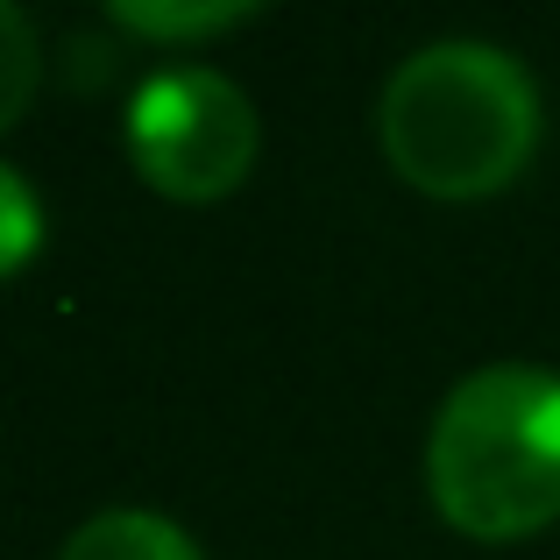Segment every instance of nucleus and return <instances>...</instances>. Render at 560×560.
I'll list each match as a JSON object with an SVG mask.
<instances>
[{
	"label": "nucleus",
	"instance_id": "f257e3e1",
	"mask_svg": "<svg viewBox=\"0 0 560 560\" xmlns=\"http://www.w3.org/2000/svg\"><path fill=\"white\" fill-rule=\"evenodd\" d=\"M376 136L405 185L433 191V199H482L533 164L539 93L511 50L447 36L390 71Z\"/></svg>",
	"mask_w": 560,
	"mask_h": 560
},
{
	"label": "nucleus",
	"instance_id": "39448f33",
	"mask_svg": "<svg viewBox=\"0 0 560 560\" xmlns=\"http://www.w3.org/2000/svg\"><path fill=\"white\" fill-rule=\"evenodd\" d=\"M36 79H43V43H36V22L22 8L0 0V128H14L36 100Z\"/></svg>",
	"mask_w": 560,
	"mask_h": 560
},
{
	"label": "nucleus",
	"instance_id": "7ed1b4c3",
	"mask_svg": "<svg viewBox=\"0 0 560 560\" xmlns=\"http://www.w3.org/2000/svg\"><path fill=\"white\" fill-rule=\"evenodd\" d=\"M128 156L164 199L206 206L256 164V107L234 79L206 65H171L128 107Z\"/></svg>",
	"mask_w": 560,
	"mask_h": 560
},
{
	"label": "nucleus",
	"instance_id": "20e7f679",
	"mask_svg": "<svg viewBox=\"0 0 560 560\" xmlns=\"http://www.w3.org/2000/svg\"><path fill=\"white\" fill-rule=\"evenodd\" d=\"M57 560H199V547L156 511H93Z\"/></svg>",
	"mask_w": 560,
	"mask_h": 560
},
{
	"label": "nucleus",
	"instance_id": "f03ea898",
	"mask_svg": "<svg viewBox=\"0 0 560 560\" xmlns=\"http://www.w3.org/2000/svg\"><path fill=\"white\" fill-rule=\"evenodd\" d=\"M425 490L468 539H525L560 518V376L490 362L447 390L425 440Z\"/></svg>",
	"mask_w": 560,
	"mask_h": 560
},
{
	"label": "nucleus",
	"instance_id": "0eeeda50",
	"mask_svg": "<svg viewBox=\"0 0 560 560\" xmlns=\"http://www.w3.org/2000/svg\"><path fill=\"white\" fill-rule=\"evenodd\" d=\"M114 22H121V28H136V36H171V43H191V36H213V28L248 22V8H234V0H213V8H114Z\"/></svg>",
	"mask_w": 560,
	"mask_h": 560
},
{
	"label": "nucleus",
	"instance_id": "423d86ee",
	"mask_svg": "<svg viewBox=\"0 0 560 560\" xmlns=\"http://www.w3.org/2000/svg\"><path fill=\"white\" fill-rule=\"evenodd\" d=\"M36 242H43V206H36V191L22 185V171L0 164V277L22 270V262L36 256Z\"/></svg>",
	"mask_w": 560,
	"mask_h": 560
}]
</instances>
